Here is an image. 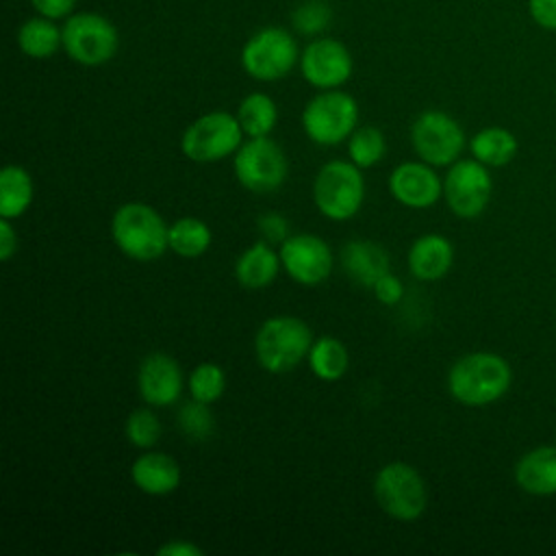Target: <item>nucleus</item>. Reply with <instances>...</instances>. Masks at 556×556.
<instances>
[{
  "label": "nucleus",
  "instance_id": "f257e3e1",
  "mask_svg": "<svg viewBox=\"0 0 556 556\" xmlns=\"http://www.w3.org/2000/svg\"><path fill=\"white\" fill-rule=\"evenodd\" d=\"M513 384L508 361L495 352H469L447 371V391L463 406H489Z\"/></svg>",
  "mask_w": 556,
  "mask_h": 556
},
{
  "label": "nucleus",
  "instance_id": "f03ea898",
  "mask_svg": "<svg viewBox=\"0 0 556 556\" xmlns=\"http://www.w3.org/2000/svg\"><path fill=\"white\" fill-rule=\"evenodd\" d=\"M115 245L132 261L150 263L169 250V224L146 202H126L111 217Z\"/></svg>",
  "mask_w": 556,
  "mask_h": 556
},
{
  "label": "nucleus",
  "instance_id": "7ed1b4c3",
  "mask_svg": "<svg viewBox=\"0 0 556 556\" xmlns=\"http://www.w3.org/2000/svg\"><path fill=\"white\" fill-rule=\"evenodd\" d=\"M313 341V330L304 319L276 315L258 326L254 334V356L261 369L287 374L308 356Z\"/></svg>",
  "mask_w": 556,
  "mask_h": 556
},
{
  "label": "nucleus",
  "instance_id": "20e7f679",
  "mask_svg": "<svg viewBox=\"0 0 556 556\" xmlns=\"http://www.w3.org/2000/svg\"><path fill=\"white\" fill-rule=\"evenodd\" d=\"M313 202L317 211L332 222L352 219L365 202L361 167L341 159L324 163L313 180Z\"/></svg>",
  "mask_w": 556,
  "mask_h": 556
},
{
  "label": "nucleus",
  "instance_id": "39448f33",
  "mask_svg": "<svg viewBox=\"0 0 556 556\" xmlns=\"http://www.w3.org/2000/svg\"><path fill=\"white\" fill-rule=\"evenodd\" d=\"M358 124L356 100L341 89H321L302 111V130L317 146L343 143Z\"/></svg>",
  "mask_w": 556,
  "mask_h": 556
},
{
  "label": "nucleus",
  "instance_id": "423d86ee",
  "mask_svg": "<svg viewBox=\"0 0 556 556\" xmlns=\"http://www.w3.org/2000/svg\"><path fill=\"white\" fill-rule=\"evenodd\" d=\"M243 135L245 132L237 115L211 111L185 128L180 137V152L193 163H217L239 150Z\"/></svg>",
  "mask_w": 556,
  "mask_h": 556
},
{
  "label": "nucleus",
  "instance_id": "0eeeda50",
  "mask_svg": "<svg viewBox=\"0 0 556 556\" xmlns=\"http://www.w3.org/2000/svg\"><path fill=\"white\" fill-rule=\"evenodd\" d=\"M374 497L378 506L397 521H415L428 506V489L421 473L402 460L378 469L374 478Z\"/></svg>",
  "mask_w": 556,
  "mask_h": 556
},
{
  "label": "nucleus",
  "instance_id": "6e6552de",
  "mask_svg": "<svg viewBox=\"0 0 556 556\" xmlns=\"http://www.w3.org/2000/svg\"><path fill=\"white\" fill-rule=\"evenodd\" d=\"M239 185L252 193H274L289 176L285 150L267 137H248L232 159Z\"/></svg>",
  "mask_w": 556,
  "mask_h": 556
},
{
  "label": "nucleus",
  "instance_id": "1a4fd4ad",
  "mask_svg": "<svg viewBox=\"0 0 556 556\" xmlns=\"http://www.w3.org/2000/svg\"><path fill=\"white\" fill-rule=\"evenodd\" d=\"M61 30L67 56L87 67L109 63L119 46L117 28L100 13H74Z\"/></svg>",
  "mask_w": 556,
  "mask_h": 556
},
{
  "label": "nucleus",
  "instance_id": "9d476101",
  "mask_svg": "<svg viewBox=\"0 0 556 556\" xmlns=\"http://www.w3.org/2000/svg\"><path fill=\"white\" fill-rule=\"evenodd\" d=\"M300 61L293 35L278 26H267L254 33L241 50V67L248 76L261 83L285 78Z\"/></svg>",
  "mask_w": 556,
  "mask_h": 556
},
{
  "label": "nucleus",
  "instance_id": "9b49d317",
  "mask_svg": "<svg viewBox=\"0 0 556 556\" xmlns=\"http://www.w3.org/2000/svg\"><path fill=\"white\" fill-rule=\"evenodd\" d=\"M410 143L417 156L434 167L452 165L465 148L463 126L445 111H424L410 126Z\"/></svg>",
  "mask_w": 556,
  "mask_h": 556
},
{
  "label": "nucleus",
  "instance_id": "f8f14e48",
  "mask_svg": "<svg viewBox=\"0 0 556 556\" xmlns=\"http://www.w3.org/2000/svg\"><path fill=\"white\" fill-rule=\"evenodd\" d=\"M493 178L484 163L476 159H458L443 178V198L456 217L473 219L484 213L491 202Z\"/></svg>",
  "mask_w": 556,
  "mask_h": 556
},
{
  "label": "nucleus",
  "instance_id": "ddd939ff",
  "mask_svg": "<svg viewBox=\"0 0 556 556\" xmlns=\"http://www.w3.org/2000/svg\"><path fill=\"white\" fill-rule=\"evenodd\" d=\"M280 263L291 280L304 287L321 285L332 271V250L330 245L311 232L289 235L280 243Z\"/></svg>",
  "mask_w": 556,
  "mask_h": 556
},
{
  "label": "nucleus",
  "instance_id": "4468645a",
  "mask_svg": "<svg viewBox=\"0 0 556 556\" xmlns=\"http://www.w3.org/2000/svg\"><path fill=\"white\" fill-rule=\"evenodd\" d=\"M350 50L330 37L311 41L300 56V72L304 80L317 89H339L352 76Z\"/></svg>",
  "mask_w": 556,
  "mask_h": 556
},
{
  "label": "nucleus",
  "instance_id": "2eb2a0df",
  "mask_svg": "<svg viewBox=\"0 0 556 556\" xmlns=\"http://www.w3.org/2000/svg\"><path fill=\"white\" fill-rule=\"evenodd\" d=\"M391 195L408 208H428L443 195V180L426 161H404L389 174Z\"/></svg>",
  "mask_w": 556,
  "mask_h": 556
},
{
  "label": "nucleus",
  "instance_id": "dca6fc26",
  "mask_svg": "<svg viewBox=\"0 0 556 556\" xmlns=\"http://www.w3.org/2000/svg\"><path fill=\"white\" fill-rule=\"evenodd\" d=\"M182 371L174 356L165 352H150L137 369V389L146 404L165 408L178 402L182 393Z\"/></svg>",
  "mask_w": 556,
  "mask_h": 556
},
{
  "label": "nucleus",
  "instance_id": "f3484780",
  "mask_svg": "<svg viewBox=\"0 0 556 556\" xmlns=\"http://www.w3.org/2000/svg\"><path fill=\"white\" fill-rule=\"evenodd\" d=\"M454 265V245L439 232L421 235L408 248V271L424 282L441 280Z\"/></svg>",
  "mask_w": 556,
  "mask_h": 556
},
{
  "label": "nucleus",
  "instance_id": "a211bd4d",
  "mask_svg": "<svg viewBox=\"0 0 556 556\" xmlns=\"http://www.w3.org/2000/svg\"><path fill=\"white\" fill-rule=\"evenodd\" d=\"M341 267L356 285L371 289L378 278L391 271V258L380 243L352 239L341 248Z\"/></svg>",
  "mask_w": 556,
  "mask_h": 556
},
{
  "label": "nucleus",
  "instance_id": "6ab92c4d",
  "mask_svg": "<svg viewBox=\"0 0 556 556\" xmlns=\"http://www.w3.org/2000/svg\"><path fill=\"white\" fill-rule=\"evenodd\" d=\"M130 480L146 495H167L180 484V465L165 452H143L130 465Z\"/></svg>",
  "mask_w": 556,
  "mask_h": 556
},
{
  "label": "nucleus",
  "instance_id": "aec40b11",
  "mask_svg": "<svg viewBox=\"0 0 556 556\" xmlns=\"http://www.w3.org/2000/svg\"><path fill=\"white\" fill-rule=\"evenodd\" d=\"M515 482L530 495H556V445L528 450L515 465Z\"/></svg>",
  "mask_w": 556,
  "mask_h": 556
},
{
  "label": "nucleus",
  "instance_id": "412c9836",
  "mask_svg": "<svg viewBox=\"0 0 556 556\" xmlns=\"http://www.w3.org/2000/svg\"><path fill=\"white\" fill-rule=\"evenodd\" d=\"M280 267V254L271 243L261 239L239 254L235 263V278L245 289H263L276 280Z\"/></svg>",
  "mask_w": 556,
  "mask_h": 556
},
{
  "label": "nucleus",
  "instance_id": "4be33fe9",
  "mask_svg": "<svg viewBox=\"0 0 556 556\" xmlns=\"http://www.w3.org/2000/svg\"><path fill=\"white\" fill-rule=\"evenodd\" d=\"M35 198V182L26 167L4 165L0 172V217L17 219L22 217Z\"/></svg>",
  "mask_w": 556,
  "mask_h": 556
},
{
  "label": "nucleus",
  "instance_id": "5701e85b",
  "mask_svg": "<svg viewBox=\"0 0 556 556\" xmlns=\"http://www.w3.org/2000/svg\"><path fill=\"white\" fill-rule=\"evenodd\" d=\"M469 150H471V156L484 163L486 167H502L515 159L519 143L508 128L486 126L469 139Z\"/></svg>",
  "mask_w": 556,
  "mask_h": 556
},
{
  "label": "nucleus",
  "instance_id": "b1692460",
  "mask_svg": "<svg viewBox=\"0 0 556 556\" xmlns=\"http://www.w3.org/2000/svg\"><path fill=\"white\" fill-rule=\"evenodd\" d=\"M17 46L30 59H48L63 48V30L50 17H30L17 30Z\"/></svg>",
  "mask_w": 556,
  "mask_h": 556
},
{
  "label": "nucleus",
  "instance_id": "393cba45",
  "mask_svg": "<svg viewBox=\"0 0 556 556\" xmlns=\"http://www.w3.org/2000/svg\"><path fill=\"white\" fill-rule=\"evenodd\" d=\"M308 367L311 371L326 382H334L345 376L350 367V354L343 341L337 337H319L313 341L308 350Z\"/></svg>",
  "mask_w": 556,
  "mask_h": 556
},
{
  "label": "nucleus",
  "instance_id": "a878e982",
  "mask_svg": "<svg viewBox=\"0 0 556 556\" xmlns=\"http://www.w3.org/2000/svg\"><path fill=\"white\" fill-rule=\"evenodd\" d=\"M237 119L245 137H267L278 124V106L263 91H252L239 102Z\"/></svg>",
  "mask_w": 556,
  "mask_h": 556
},
{
  "label": "nucleus",
  "instance_id": "bb28decb",
  "mask_svg": "<svg viewBox=\"0 0 556 556\" xmlns=\"http://www.w3.org/2000/svg\"><path fill=\"white\" fill-rule=\"evenodd\" d=\"M213 241V232L204 219L180 217L169 224V250L182 258L202 256Z\"/></svg>",
  "mask_w": 556,
  "mask_h": 556
},
{
  "label": "nucleus",
  "instance_id": "cd10ccee",
  "mask_svg": "<svg viewBox=\"0 0 556 556\" xmlns=\"http://www.w3.org/2000/svg\"><path fill=\"white\" fill-rule=\"evenodd\" d=\"M387 152V139L376 126H356V130L348 137V156L361 169L374 167L382 161Z\"/></svg>",
  "mask_w": 556,
  "mask_h": 556
},
{
  "label": "nucleus",
  "instance_id": "c85d7f7f",
  "mask_svg": "<svg viewBox=\"0 0 556 556\" xmlns=\"http://www.w3.org/2000/svg\"><path fill=\"white\" fill-rule=\"evenodd\" d=\"M193 400L213 404L226 391V371L217 363H198L187 380Z\"/></svg>",
  "mask_w": 556,
  "mask_h": 556
},
{
  "label": "nucleus",
  "instance_id": "c756f323",
  "mask_svg": "<svg viewBox=\"0 0 556 556\" xmlns=\"http://www.w3.org/2000/svg\"><path fill=\"white\" fill-rule=\"evenodd\" d=\"M124 434L130 445L150 450L161 439V421L150 408H135L124 421Z\"/></svg>",
  "mask_w": 556,
  "mask_h": 556
},
{
  "label": "nucleus",
  "instance_id": "7c9ffc66",
  "mask_svg": "<svg viewBox=\"0 0 556 556\" xmlns=\"http://www.w3.org/2000/svg\"><path fill=\"white\" fill-rule=\"evenodd\" d=\"M178 426L189 439L204 441L213 434L215 419H213V413L208 410V404L191 397V402H187L178 410Z\"/></svg>",
  "mask_w": 556,
  "mask_h": 556
},
{
  "label": "nucleus",
  "instance_id": "2f4dec72",
  "mask_svg": "<svg viewBox=\"0 0 556 556\" xmlns=\"http://www.w3.org/2000/svg\"><path fill=\"white\" fill-rule=\"evenodd\" d=\"M330 17H332V11H330L328 2H324V0H306V2H302L293 11L291 24L302 35H317V33H321L328 26Z\"/></svg>",
  "mask_w": 556,
  "mask_h": 556
},
{
  "label": "nucleus",
  "instance_id": "473e14b6",
  "mask_svg": "<svg viewBox=\"0 0 556 556\" xmlns=\"http://www.w3.org/2000/svg\"><path fill=\"white\" fill-rule=\"evenodd\" d=\"M256 228L263 241L271 245H280L289 237V219L282 213H263L256 219Z\"/></svg>",
  "mask_w": 556,
  "mask_h": 556
},
{
  "label": "nucleus",
  "instance_id": "72a5a7b5",
  "mask_svg": "<svg viewBox=\"0 0 556 556\" xmlns=\"http://www.w3.org/2000/svg\"><path fill=\"white\" fill-rule=\"evenodd\" d=\"M371 291H374V295H376V300L380 304L395 306L402 300V295H404V285H402V280L393 271H387L382 278L376 280Z\"/></svg>",
  "mask_w": 556,
  "mask_h": 556
},
{
  "label": "nucleus",
  "instance_id": "f704fd0d",
  "mask_svg": "<svg viewBox=\"0 0 556 556\" xmlns=\"http://www.w3.org/2000/svg\"><path fill=\"white\" fill-rule=\"evenodd\" d=\"M532 22L549 33H556V0H528Z\"/></svg>",
  "mask_w": 556,
  "mask_h": 556
},
{
  "label": "nucleus",
  "instance_id": "c9c22d12",
  "mask_svg": "<svg viewBox=\"0 0 556 556\" xmlns=\"http://www.w3.org/2000/svg\"><path fill=\"white\" fill-rule=\"evenodd\" d=\"M30 4L37 9L39 15L59 20V17H65L72 13L76 0H30Z\"/></svg>",
  "mask_w": 556,
  "mask_h": 556
},
{
  "label": "nucleus",
  "instance_id": "e433bc0d",
  "mask_svg": "<svg viewBox=\"0 0 556 556\" xmlns=\"http://www.w3.org/2000/svg\"><path fill=\"white\" fill-rule=\"evenodd\" d=\"M17 230L13 228L11 219L0 217V258L11 261L13 254L17 252Z\"/></svg>",
  "mask_w": 556,
  "mask_h": 556
},
{
  "label": "nucleus",
  "instance_id": "4c0bfd02",
  "mask_svg": "<svg viewBox=\"0 0 556 556\" xmlns=\"http://www.w3.org/2000/svg\"><path fill=\"white\" fill-rule=\"evenodd\" d=\"M161 556H202V549L198 545H193L191 541L185 539H176V541H167L165 545H161L156 549Z\"/></svg>",
  "mask_w": 556,
  "mask_h": 556
}]
</instances>
